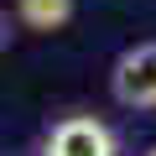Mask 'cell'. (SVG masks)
<instances>
[{
	"label": "cell",
	"mask_w": 156,
	"mask_h": 156,
	"mask_svg": "<svg viewBox=\"0 0 156 156\" xmlns=\"http://www.w3.org/2000/svg\"><path fill=\"white\" fill-rule=\"evenodd\" d=\"M31 156H120V135H115L109 120L78 109V115L52 120V125L37 135Z\"/></svg>",
	"instance_id": "obj_1"
},
{
	"label": "cell",
	"mask_w": 156,
	"mask_h": 156,
	"mask_svg": "<svg viewBox=\"0 0 156 156\" xmlns=\"http://www.w3.org/2000/svg\"><path fill=\"white\" fill-rule=\"evenodd\" d=\"M109 99L130 115H156V42H135L115 57Z\"/></svg>",
	"instance_id": "obj_2"
},
{
	"label": "cell",
	"mask_w": 156,
	"mask_h": 156,
	"mask_svg": "<svg viewBox=\"0 0 156 156\" xmlns=\"http://www.w3.org/2000/svg\"><path fill=\"white\" fill-rule=\"evenodd\" d=\"M78 0H16V26L37 31V37H52L73 21Z\"/></svg>",
	"instance_id": "obj_3"
},
{
	"label": "cell",
	"mask_w": 156,
	"mask_h": 156,
	"mask_svg": "<svg viewBox=\"0 0 156 156\" xmlns=\"http://www.w3.org/2000/svg\"><path fill=\"white\" fill-rule=\"evenodd\" d=\"M11 42H16V16L0 11V52H11Z\"/></svg>",
	"instance_id": "obj_4"
},
{
	"label": "cell",
	"mask_w": 156,
	"mask_h": 156,
	"mask_svg": "<svg viewBox=\"0 0 156 156\" xmlns=\"http://www.w3.org/2000/svg\"><path fill=\"white\" fill-rule=\"evenodd\" d=\"M140 156H156V146H151V151H140Z\"/></svg>",
	"instance_id": "obj_5"
}]
</instances>
